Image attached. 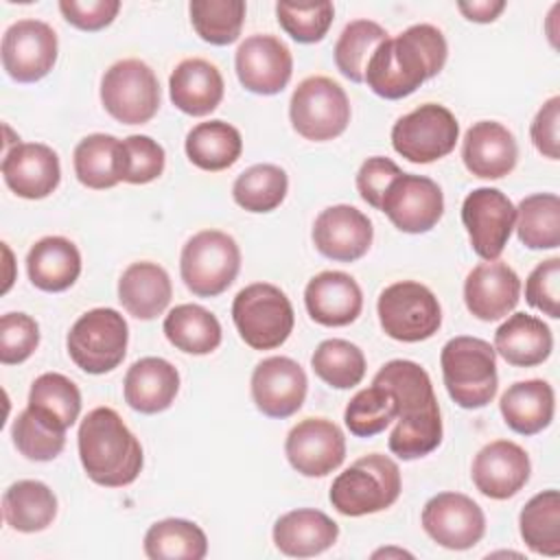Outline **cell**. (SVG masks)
Wrapping results in <instances>:
<instances>
[{
  "label": "cell",
  "mask_w": 560,
  "mask_h": 560,
  "mask_svg": "<svg viewBox=\"0 0 560 560\" xmlns=\"http://www.w3.org/2000/svg\"><path fill=\"white\" fill-rule=\"evenodd\" d=\"M372 383L387 387L398 405L389 451L405 462L433 453L442 442V418L427 370L416 361L394 359L374 374Z\"/></svg>",
  "instance_id": "6da1fadb"
},
{
  "label": "cell",
  "mask_w": 560,
  "mask_h": 560,
  "mask_svg": "<svg viewBox=\"0 0 560 560\" xmlns=\"http://www.w3.org/2000/svg\"><path fill=\"white\" fill-rule=\"evenodd\" d=\"M446 55L448 46L440 28L413 24L374 50L365 68V83L381 98H405L444 68Z\"/></svg>",
  "instance_id": "7a4b0ae2"
},
{
  "label": "cell",
  "mask_w": 560,
  "mask_h": 560,
  "mask_svg": "<svg viewBox=\"0 0 560 560\" xmlns=\"http://www.w3.org/2000/svg\"><path fill=\"white\" fill-rule=\"evenodd\" d=\"M79 459L85 475L105 488H122L142 470V446L112 407L92 409L79 427Z\"/></svg>",
  "instance_id": "3957f363"
},
{
  "label": "cell",
  "mask_w": 560,
  "mask_h": 560,
  "mask_svg": "<svg viewBox=\"0 0 560 560\" xmlns=\"http://www.w3.org/2000/svg\"><path fill=\"white\" fill-rule=\"evenodd\" d=\"M440 365L444 387L462 409H481L497 396V352L488 341L453 337L440 352Z\"/></svg>",
  "instance_id": "277c9868"
},
{
  "label": "cell",
  "mask_w": 560,
  "mask_h": 560,
  "mask_svg": "<svg viewBox=\"0 0 560 560\" xmlns=\"http://www.w3.org/2000/svg\"><path fill=\"white\" fill-rule=\"evenodd\" d=\"M400 468L381 453L359 457L330 486V503L343 516H365L387 510L400 497Z\"/></svg>",
  "instance_id": "5b68a950"
},
{
  "label": "cell",
  "mask_w": 560,
  "mask_h": 560,
  "mask_svg": "<svg viewBox=\"0 0 560 560\" xmlns=\"http://www.w3.org/2000/svg\"><path fill=\"white\" fill-rule=\"evenodd\" d=\"M232 319L241 339L254 350L282 346L295 324L289 298L269 282H254L241 289L232 302Z\"/></svg>",
  "instance_id": "8992f818"
},
{
  "label": "cell",
  "mask_w": 560,
  "mask_h": 560,
  "mask_svg": "<svg viewBox=\"0 0 560 560\" xmlns=\"http://www.w3.org/2000/svg\"><path fill=\"white\" fill-rule=\"evenodd\" d=\"M241 249L221 230H201L190 236L179 256V273L188 291L199 298L223 293L238 276Z\"/></svg>",
  "instance_id": "52a82bcc"
},
{
  "label": "cell",
  "mask_w": 560,
  "mask_h": 560,
  "mask_svg": "<svg viewBox=\"0 0 560 560\" xmlns=\"http://www.w3.org/2000/svg\"><path fill=\"white\" fill-rule=\"evenodd\" d=\"M127 341L129 328L116 308H92L72 324L66 346L77 368L88 374H105L122 363Z\"/></svg>",
  "instance_id": "ba28073f"
},
{
  "label": "cell",
  "mask_w": 560,
  "mask_h": 560,
  "mask_svg": "<svg viewBox=\"0 0 560 560\" xmlns=\"http://www.w3.org/2000/svg\"><path fill=\"white\" fill-rule=\"evenodd\" d=\"M378 322L387 337L416 343L433 337L442 324V308L433 291L413 280L385 287L378 295Z\"/></svg>",
  "instance_id": "9c48e42d"
},
{
  "label": "cell",
  "mask_w": 560,
  "mask_h": 560,
  "mask_svg": "<svg viewBox=\"0 0 560 560\" xmlns=\"http://www.w3.org/2000/svg\"><path fill=\"white\" fill-rule=\"evenodd\" d=\"M289 118L302 138L313 142L332 140L350 122V101L337 81L308 77L291 94Z\"/></svg>",
  "instance_id": "30bf717a"
},
{
  "label": "cell",
  "mask_w": 560,
  "mask_h": 560,
  "mask_svg": "<svg viewBox=\"0 0 560 560\" xmlns=\"http://www.w3.org/2000/svg\"><path fill=\"white\" fill-rule=\"evenodd\" d=\"M155 72L140 59H122L109 66L101 79V103L122 125H144L160 107Z\"/></svg>",
  "instance_id": "8fae6325"
},
{
  "label": "cell",
  "mask_w": 560,
  "mask_h": 560,
  "mask_svg": "<svg viewBox=\"0 0 560 560\" xmlns=\"http://www.w3.org/2000/svg\"><path fill=\"white\" fill-rule=\"evenodd\" d=\"M459 138V122L451 109L424 103L400 116L392 127V144L413 164H429L448 155Z\"/></svg>",
  "instance_id": "7c38bea8"
},
{
  "label": "cell",
  "mask_w": 560,
  "mask_h": 560,
  "mask_svg": "<svg viewBox=\"0 0 560 560\" xmlns=\"http://www.w3.org/2000/svg\"><path fill=\"white\" fill-rule=\"evenodd\" d=\"M462 223L483 260H497L516 223V208L499 188H475L462 203Z\"/></svg>",
  "instance_id": "4fadbf2b"
},
{
  "label": "cell",
  "mask_w": 560,
  "mask_h": 560,
  "mask_svg": "<svg viewBox=\"0 0 560 560\" xmlns=\"http://www.w3.org/2000/svg\"><path fill=\"white\" fill-rule=\"evenodd\" d=\"M422 527L440 547L464 551L486 534L483 510L462 492H440L422 508Z\"/></svg>",
  "instance_id": "5bb4252c"
},
{
  "label": "cell",
  "mask_w": 560,
  "mask_h": 560,
  "mask_svg": "<svg viewBox=\"0 0 560 560\" xmlns=\"http://www.w3.org/2000/svg\"><path fill=\"white\" fill-rule=\"evenodd\" d=\"M57 61V35L42 20H18L2 35V66L18 83L44 79Z\"/></svg>",
  "instance_id": "9a60e30c"
},
{
  "label": "cell",
  "mask_w": 560,
  "mask_h": 560,
  "mask_svg": "<svg viewBox=\"0 0 560 560\" xmlns=\"http://www.w3.org/2000/svg\"><path fill=\"white\" fill-rule=\"evenodd\" d=\"M381 210L400 232L422 234L442 219L444 195L431 177L402 173L383 195Z\"/></svg>",
  "instance_id": "2e32d148"
},
{
  "label": "cell",
  "mask_w": 560,
  "mask_h": 560,
  "mask_svg": "<svg viewBox=\"0 0 560 560\" xmlns=\"http://www.w3.org/2000/svg\"><path fill=\"white\" fill-rule=\"evenodd\" d=\"M284 453L300 475L326 477L343 464L346 438L326 418H304L289 431Z\"/></svg>",
  "instance_id": "e0dca14e"
},
{
  "label": "cell",
  "mask_w": 560,
  "mask_h": 560,
  "mask_svg": "<svg viewBox=\"0 0 560 560\" xmlns=\"http://www.w3.org/2000/svg\"><path fill=\"white\" fill-rule=\"evenodd\" d=\"M306 374L291 357H267L252 372V398L269 418L293 416L306 398Z\"/></svg>",
  "instance_id": "ac0fdd59"
},
{
  "label": "cell",
  "mask_w": 560,
  "mask_h": 560,
  "mask_svg": "<svg viewBox=\"0 0 560 560\" xmlns=\"http://www.w3.org/2000/svg\"><path fill=\"white\" fill-rule=\"evenodd\" d=\"M234 66L245 90L271 96L287 88L293 72V57L278 37L252 35L236 48Z\"/></svg>",
  "instance_id": "d6986e66"
},
{
  "label": "cell",
  "mask_w": 560,
  "mask_h": 560,
  "mask_svg": "<svg viewBox=\"0 0 560 560\" xmlns=\"http://www.w3.org/2000/svg\"><path fill=\"white\" fill-rule=\"evenodd\" d=\"M374 238L370 219L354 206L339 203L322 210L313 223L317 252L337 262H352L368 254Z\"/></svg>",
  "instance_id": "ffe728a7"
},
{
  "label": "cell",
  "mask_w": 560,
  "mask_h": 560,
  "mask_svg": "<svg viewBox=\"0 0 560 560\" xmlns=\"http://www.w3.org/2000/svg\"><path fill=\"white\" fill-rule=\"evenodd\" d=\"M532 464L523 446L510 440L486 444L472 459V483L488 499H510L529 479Z\"/></svg>",
  "instance_id": "44dd1931"
},
{
  "label": "cell",
  "mask_w": 560,
  "mask_h": 560,
  "mask_svg": "<svg viewBox=\"0 0 560 560\" xmlns=\"http://www.w3.org/2000/svg\"><path fill=\"white\" fill-rule=\"evenodd\" d=\"M4 184L22 199L48 197L61 179L57 153L42 142H18L2 158Z\"/></svg>",
  "instance_id": "7402d4cb"
},
{
  "label": "cell",
  "mask_w": 560,
  "mask_h": 560,
  "mask_svg": "<svg viewBox=\"0 0 560 560\" xmlns=\"http://www.w3.org/2000/svg\"><path fill=\"white\" fill-rule=\"evenodd\" d=\"M521 298V280L516 271L501 260L477 265L464 282L466 308L481 322L505 317Z\"/></svg>",
  "instance_id": "603a6c76"
},
{
  "label": "cell",
  "mask_w": 560,
  "mask_h": 560,
  "mask_svg": "<svg viewBox=\"0 0 560 560\" xmlns=\"http://www.w3.org/2000/svg\"><path fill=\"white\" fill-rule=\"evenodd\" d=\"M304 304L313 322L322 326H348L363 308V293L357 280L343 271H322L304 289Z\"/></svg>",
  "instance_id": "cb8c5ba5"
},
{
  "label": "cell",
  "mask_w": 560,
  "mask_h": 560,
  "mask_svg": "<svg viewBox=\"0 0 560 560\" xmlns=\"http://www.w3.org/2000/svg\"><path fill=\"white\" fill-rule=\"evenodd\" d=\"M516 158V140L501 122L479 120L464 136L462 160L475 177L501 179L514 171Z\"/></svg>",
  "instance_id": "d4e9b609"
},
{
  "label": "cell",
  "mask_w": 560,
  "mask_h": 560,
  "mask_svg": "<svg viewBox=\"0 0 560 560\" xmlns=\"http://www.w3.org/2000/svg\"><path fill=\"white\" fill-rule=\"evenodd\" d=\"M273 545L291 558L324 553L337 542L339 525L322 510L300 508L282 514L273 525Z\"/></svg>",
  "instance_id": "484cf974"
},
{
  "label": "cell",
  "mask_w": 560,
  "mask_h": 560,
  "mask_svg": "<svg viewBox=\"0 0 560 560\" xmlns=\"http://www.w3.org/2000/svg\"><path fill=\"white\" fill-rule=\"evenodd\" d=\"M125 402L140 413L168 409L179 392V372L162 357L138 359L125 374Z\"/></svg>",
  "instance_id": "4316f807"
},
{
  "label": "cell",
  "mask_w": 560,
  "mask_h": 560,
  "mask_svg": "<svg viewBox=\"0 0 560 560\" xmlns=\"http://www.w3.org/2000/svg\"><path fill=\"white\" fill-rule=\"evenodd\" d=\"M168 92L179 112L208 116L223 101V77L219 68L206 59H184L171 72Z\"/></svg>",
  "instance_id": "83f0119b"
},
{
  "label": "cell",
  "mask_w": 560,
  "mask_h": 560,
  "mask_svg": "<svg viewBox=\"0 0 560 560\" xmlns=\"http://www.w3.org/2000/svg\"><path fill=\"white\" fill-rule=\"evenodd\" d=\"M173 298V284L158 262H131L118 280V300L122 308L138 319L162 315Z\"/></svg>",
  "instance_id": "f1b7e54d"
},
{
  "label": "cell",
  "mask_w": 560,
  "mask_h": 560,
  "mask_svg": "<svg viewBox=\"0 0 560 560\" xmlns=\"http://www.w3.org/2000/svg\"><path fill=\"white\" fill-rule=\"evenodd\" d=\"M505 424L518 435H536L553 420V387L542 378L518 381L510 385L499 400Z\"/></svg>",
  "instance_id": "f546056e"
},
{
  "label": "cell",
  "mask_w": 560,
  "mask_h": 560,
  "mask_svg": "<svg viewBox=\"0 0 560 560\" xmlns=\"http://www.w3.org/2000/svg\"><path fill=\"white\" fill-rule=\"evenodd\" d=\"M492 348L510 365L534 368L549 359L553 337L542 319L527 313H514L497 328Z\"/></svg>",
  "instance_id": "4dcf8cb0"
},
{
  "label": "cell",
  "mask_w": 560,
  "mask_h": 560,
  "mask_svg": "<svg viewBox=\"0 0 560 560\" xmlns=\"http://www.w3.org/2000/svg\"><path fill=\"white\" fill-rule=\"evenodd\" d=\"M26 271L37 289L59 293L77 282L81 254L77 245L63 236H44L28 249Z\"/></svg>",
  "instance_id": "1f68e13d"
},
{
  "label": "cell",
  "mask_w": 560,
  "mask_h": 560,
  "mask_svg": "<svg viewBox=\"0 0 560 560\" xmlns=\"http://www.w3.org/2000/svg\"><path fill=\"white\" fill-rule=\"evenodd\" d=\"M2 514L7 525L15 532L35 534L55 521L57 497L44 481L22 479L4 490Z\"/></svg>",
  "instance_id": "d6a6232c"
},
{
  "label": "cell",
  "mask_w": 560,
  "mask_h": 560,
  "mask_svg": "<svg viewBox=\"0 0 560 560\" xmlns=\"http://www.w3.org/2000/svg\"><path fill=\"white\" fill-rule=\"evenodd\" d=\"M186 155L201 171H225L243 151L241 131L225 120L195 125L186 136Z\"/></svg>",
  "instance_id": "836d02e7"
},
{
  "label": "cell",
  "mask_w": 560,
  "mask_h": 560,
  "mask_svg": "<svg viewBox=\"0 0 560 560\" xmlns=\"http://www.w3.org/2000/svg\"><path fill=\"white\" fill-rule=\"evenodd\" d=\"M26 407L50 427L66 431L81 413V392L68 376L46 372L33 381Z\"/></svg>",
  "instance_id": "e575fe53"
},
{
  "label": "cell",
  "mask_w": 560,
  "mask_h": 560,
  "mask_svg": "<svg viewBox=\"0 0 560 560\" xmlns=\"http://www.w3.org/2000/svg\"><path fill=\"white\" fill-rule=\"evenodd\" d=\"M166 339L182 352L210 354L221 343L219 319L199 304H179L164 317Z\"/></svg>",
  "instance_id": "d590c367"
},
{
  "label": "cell",
  "mask_w": 560,
  "mask_h": 560,
  "mask_svg": "<svg viewBox=\"0 0 560 560\" xmlns=\"http://www.w3.org/2000/svg\"><path fill=\"white\" fill-rule=\"evenodd\" d=\"M144 553L151 560H201L208 553V538L192 521L164 518L147 529Z\"/></svg>",
  "instance_id": "8d00e7d4"
},
{
  "label": "cell",
  "mask_w": 560,
  "mask_h": 560,
  "mask_svg": "<svg viewBox=\"0 0 560 560\" xmlns=\"http://www.w3.org/2000/svg\"><path fill=\"white\" fill-rule=\"evenodd\" d=\"M518 532L534 553L560 556V492L551 488L534 494L521 510Z\"/></svg>",
  "instance_id": "74e56055"
},
{
  "label": "cell",
  "mask_w": 560,
  "mask_h": 560,
  "mask_svg": "<svg viewBox=\"0 0 560 560\" xmlns=\"http://www.w3.org/2000/svg\"><path fill=\"white\" fill-rule=\"evenodd\" d=\"M516 234L529 249H556L560 245V197L536 192L516 208Z\"/></svg>",
  "instance_id": "f35d334b"
},
{
  "label": "cell",
  "mask_w": 560,
  "mask_h": 560,
  "mask_svg": "<svg viewBox=\"0 0 560 560\" xmlns=\"http://www.w3.org/2000/svg\"><path fill=\"white\" fill-rule=\"evenodd\" d=\"M118 147L120 140L109 133L85 136L74 147L72 155L77 179L92 190H105L116 186L120 182Z\"/></svg>",
  "instance_id": "ab89813d"
},
{
  "label": "cell",
  "mask_w": 560,
  "mask_h": 560,
  "mask_svg": "<svg viewBox=\"0 0 560 560\" xmlns=\"http://www.w3.org/2000/svg\"><path fill=\"white\" fill-rule=\"evenodd\" d=\"M387 37V31L372 20H354L346 24L335 44L337 70L352 83H363L370 57Z\"/></svg>",
  "instance_id": "60d3db41"
},
{
  "label": "cell",
  "mask_w": 560,
  "mask_h": 560,
  "mask_svg": "<svg viewBox=\"0 0 560 560\" xmlns=\"http://www.w3.org/2000/svg\"><path fill=\"white\" fill-rule=\"evenodd\" d=\"M287 190L289 177L280 166L254 164L236 177L232 197L247 212H271L284 201Z\"/></svg>",
  "instance_id": "b9f144b4"
},
{
  "label": "cell",
  "mask_w": 560,
  "mask_h": 560,
  "mask_svg": "<svg viewBox=\"0 0 560 560\" xmlns=\"http://www.w3.org/2000/svg\"><path fill=\"white\" fill-rule=\"evenodd\" d=\"M313 372L335 389H350L365 376L363 350L346 339L322 341L311 357Z\"/></svg>",
  "instance_id": "7bdbcfd3"
},
{
  "label": "cell",
  "mask_w": 560,
  "mask_h": 560,
  "mask_svg": "<svg viewBox=\"0 0 560 560\" xmlns=\"http://www.w3.org/2000/svg\"><path fill=\"white\" fill-rule=\"evenodd\" d=\"M245 9L243 0H192L188 7L195 33L212 46H228L238 39Z\"/></svg>",
  "instance_id": "ee69618b"
},
{
  "label": "cell",
  "mask_w": 560,
  "mask_h": 560,
  "mask_svg": "<svg viewBox=\"0 0 560 560\" xmlns=\"http://www.w3.org/2000/svg\"><path fill=\"white\" fill-rule=\"evenodd\" d=\"M396 418L398 405L394 394L376 383L357 392L343 411V422L357 438H372L385 431Z\"/></svg>",
  "instance_id": "f6af8a7d"
},
{
  "label": "cell",
  "mask_w": 560,
  "mask_h": 560,
  "mask_svg": "<svg viewBox=\"0 0 560 560\" xmlns=\"http://www.w3.org/2000/svg\"><path fill=\"white\" fill-rule=\"evenodd\" d=\"M11 438L15 448L33 462H50L66 446V431L50 427L28 407L18 413L11 427Z\"/></svg>",
  "instance_id": "bcb514c9"
},
{
  "label": "cell",
  "mask_w": 560,
  "mask_h": 560,
  "mask_svg": "<svg viewBox=\"0 0 560 560\" xmlns=\"http://www.w3.org/2000/svg\"><path fill=\"white\" fill-rule=\"evenodd\" d=\"M166 153L149 136H127L118 147V173L120 182L127 184H149L158 179L164 171Z\"/></svg>",
  "instance_id": "7dc6e473"
},
{
  "label": "cell",
  "mask_w": 560,
  "mask_h": 560,
  "mask_svg": "<svg viewBox=\"0 0 560 560\" xmlns=\"http://www.w3.org/2000/svg\"><path fill=\"white\" fill-rule=\"evenodd\" d=\"M276 15L284 33L295 42L315 44L328 33L335 18V7L332 2H278Z\"/></svg>",
  "instance_id": "c3c4849f"
},
{
  "label": "cell",
  "mask_w": 560,
  "mask_h": 560,
  "mask_svg": "<svg viewBox=\"0 0 560 560\" xmlns=\"http://www.w3.org/2000/svg\"><path fill=\"white\" fill-rule=\"evenodd\" d=\"M39 346V326L26 313H4L0 317V361L15 365L26 361Z\"/></svg>",
  "instance_id": "681fc988"
},
{
  "label": "cell",
  "mask_w": 560,
  "mask_h": 560,
  "mask_svg": "<svg viewBox=\"0 0 560 560\" xmlns=\"http://www.w3.org/2000/svg\"><path fill=\"white\" fill-rule=\"evenodd\" d=\"M525 300L551 319L560 317V258L538 262L525 282Z\"/></svg>",
  "instance_id": "f907efd6"
},
{
  "label": "cell",
  "mask_w": 560,
  "mask_h": 560,
  "mask_svg": "<svg viewBox=\"0 0 560 560\" xmlns=\"http://www.w3.org/2000/svg\"><path fill=\"white\" fill-rule=\"evenodd\" d=\"M402 175V171L398 168L396 162H392L389 158H381V155H374V158H368L359 173H357V190L361 195V199L365 203H370L372 208H378L381 210V201H383V195L387 192L389 184Z\"/></svg>",
  "instance_id": "816d5d0a"
},
{
  "label": "cell",
  "mask_w": 560,
  "mask_h": 560,
  "mask_svg": "<svg viewBox=\"0 0 560 560\" xmlns=\"http://www.w3.org/2000/svg\"><path fill=\"white\" fill-rule=\"evenodd\" d=\"M59 11L66 22L81 31H101L114 22L120 11L118 0H61Z\"/></svg>",
  "instance_id": "f5cc1de1"
},
{
  "label": "cell",
  "mask_w": 560,
  "mask_h": 560,
  "mask_svg": "<svg viewBox=\"0 0 560 560\" xmlns=\"http://www.w3.org/2000/svg\"><path fill=\"white\" fill-rule=\"evenodd\" d=\"M558 127H560V96H551L547 103H542L529 129L534 147L549 160L560 158Z\"/></svg>",
  "instance_id": "db71d44e"
},
{
  "label": "cell",
  "mask_w": 560,
  "mask_h": 560,
  "mask_svg": "<svg viewBox=\"0 0 560 560\" xmlns=\"http://www.w3.org/2000/svg\"><path fill=\"white\" fill-rule=\"evenodd\" d=\"M457 9L464 13L466 20L488 24L499 18V13L505 9L503 0H472V2H457Z\"/></svg>",
  "instance_id": "11a10c76"
}]
</instances>
